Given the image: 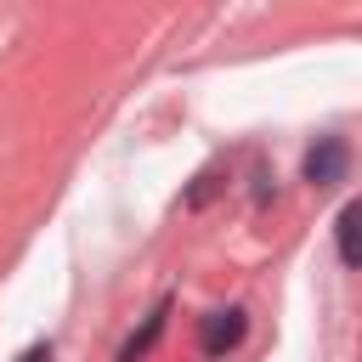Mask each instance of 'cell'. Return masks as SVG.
<instances>
[{"label":"cell","mask_w":362,"mask_h":362,"mask_svg":"<svg viewBox=\"0 0 362 362\" xmlns=\"http://www.w3.org/2000/svg\"><path fill=\"white\" fill-rule=\"evenodd\" d=\"M345 170H351V147L339 136H317L305 147V181L311 187H334V181H345Z\"/></svg>","instance_id":"1"},{"label":"cell","mask_w":362,"mask_h":362,"mask_svg":"<svg viewBox=\"0 0 362 362\" xmlns=\"http://www.w3.org/2000/svg\"><path fill=\"white\" fill-rule=\"evenodd\" d=\"M243 328H249V311H243V305L209 311V317H204V328H198V345H204V356H226V351L243 339Z\"/></svg>","instance_id":"2"},{"label":"cell","mask_w":362,"mask_h":362,"mask_svg":"<svg viewBox=\"0 0 362 362\" xmlns=\"http://www.w3.org/2000/svg\"><path fill=\"white\" fill-rule=\"evenodd\" d=\"M334 243H339V260L362 272V198H351L334 221Z\"/></svg>","instance_id":"3"},{"label":"cell","mask_w":362,"mask_h":362,"mask_svg":"<svg viewBox=\"0 0 362 362\" xmlns=\"http://www.w3.org/2000/svg\"><path fill=\"white\" fill-rule=\"evenodd\" d=\"M164 317H170V300H158V305L147 311V322H141V328H136V334L119 345V362H141V356L158 345V334H164Z\"/></svg>","instance_id":"4"},{"label":"cell","mask_w":362,"mask_h":362,"mask_svg":"<svg viewBox=\"0 0 362 362\" xmlns=\"http://www.w3.org/2000/svg\"><path fill=\"white\" fill-rule=\"evenodd\" d=\"M215 181H221V175H215V170H209V175H198V187H192V192H187V204H192V209H198V204H204V198H209V192H215Z\"/></svg>","instance_id":"5"},{"label":"cell","mask_w":362,"mask_h":362,"mask_svg":"<svg viewBox=\"0 0 362 362\" xmlns=\"http://www.w3.org/2000/svg\"><path fill=\"white\" fill-rule=\"evenodd\" d=\"M17 362H51V345H28V351H23Z\"/></svg>","instance_id":"6"}]
</instances>
